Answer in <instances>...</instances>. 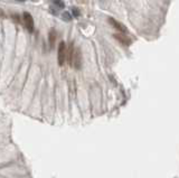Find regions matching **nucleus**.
Returning a JSON list of instances; mask_svg holds the SVG:
<instances>
[{"mask_svg": "<svg viewBox=\"0 0 179 178\" xmlns=\"http://www.w3.org/2000/svg\"><path fill=\"white\" fill-rule=\"evenodd\" d=\"M17 1H22H22H24V0H17Z\"/></svg>", "mask_w": 179, "mask_h": 178, "instance_id": "nucleus-12", "label": "nucleus"}, {"mask_svg": "<svg viewBox=\"0 0 179 178\" xmlns=\"http://www.w3.org/2000/svg\"><path fill=\"white\" fill-rule=\"evenodd\" d=\"M24 22H25V26H26V28L28 29L29 33H33L34 31V28H35V26H34V19H33V16L29 14V13H24Z\"/></svg>", "mask_w": 179, "mask_h": 178, "instance_id": "nucleus-3", "label": "nucleus"}, {"mask_svg": "<svg viewBox=\"0 0 179 178\" xmlns=\"http://www.w3.org/2000/svg\"><path fill=\"white\" fill-rule=\"evenodd\" d=\"M72 15L68 13V11H64L63 14H62V19L64 20V22H71L72 20Z\"/></svg>", "mask_w": 179, "mask_h": 178, "instance_id": "nucleus-7", "label": "nucleus"}, {"mask_svg": "<svg viewBox=\"0 0 179 178\" xmlns=\"http://www.w3.org/2000/svg\"><path fill=\"white\" fill-rule=\"evenodd\" d=\"M72 66H74L75 70H79L82 66V54H81L79 48L74 50V54H73V58H72Z\"/></svg>", "mask_w": 179, "mask_h": 178, "instance_id": "nucleus-2", "label": "nucleus"}, {"mask_svg": "<svg viewBox=\"0 0 179 178\" xmlns=\"http://www.w3.org/2000/svg\"><path fill=\"white\" fill-rule=\"evenodd\" d=\"M49 11L53 15H58V10H57V9H54V7H50Z\"/></svg>", "mask_w": 179, "mask_h": 178, "instance_id": "nucleus-10", "label": "nucleus"}, {"mask_svg": "<svg viewBox=\"0 0 179 178\" xmlns=\"http://www.w3.org/2000/svg\"><path fill=\"white\" fill-rule=\"evenodd\" d=\"M109 22L114 27L115 29H118L119 31H121V33H127L128 31V29H127V27L122 24V22H118V20H115L114 18H112V17H110L109 18Z\"/></svg>", "mask_w": 179, "mask_h": 178, "instance_id": "nucleus-5", "label": "nucleus"}, {"mask_svg": "<svg viewBox=\"0 0 179 178\" xmlns=\"http://www.w3.org/2000/svg\"><path fill=\"white\" fill-rule=\"evenodd\" d=\"M81 16V11L77 7H73L72 8V17H75V18H79Z\"/></svg>", "mask_w": 179, "mask_h": 178, "instance_id": "nucleus-9", "label": "nucleus"}, {"mask_svg": "<svg viewBox=\"0 0 179 178\" xmlns=\"http://www.w3.org/2000/svg\"><path fill=\"white\" fill-rule=\"evenodd\" d=\"M113 37L119 43H121L123 46H130L131 43H132V40L127 35H124V34H114Z\"/></svg>", "mask_w": 179, "mask_h": 178, "instance_id": "nucleus-4", "label": "nucleus"}, {"mask_svg": "<svg viewBox=\"0 0 179 178\" xmlns=\"http://www.w3.org/2000/svg\"><path fill=\"white\" fill-rule=\"evenodd\" d=\"M53 3L57 7V9H62V8H65V3L64 1L62 0H53Z\"/></svg>", "mask_w": 179, "mask_h": 178, "instance_id": "nucleus-8", "label": "nucleus"}, {"mask_svg": "<svg viewBox=\"0 0 179 178\" xmlns=\"http://www.w3.org/2000/svg\"><path fill=\"white\" fill-rule=\"evenodd\" d=\"M66 44L65 42H61L58 45V56H57V61H58V65L59 66H63L65 63V59H66Z\"/></svg>", "mask_w": 179, "mask_h": 178, "instance_id": "nucleus-1", "label": "nucleus"}, {"mask_svg": "<svg viewBox=\"0 0 179 178\" xmlns=\"http://www.w3.org/2000/svg\"><path fill=\"white\" fill-rule=\"evenodd\" d=\"M57 34H56V30L54 28H52L48 33V42H49V46L50 48L53 50L54 46H55V43H56V38H57Z\"/></svg>", "mask_w": 179, "mask_h": 178, "instance_id": "nucleus-6", "label": "nucleus"}, {"mask_svg": "<svg viewBox=\"0 0 179 178\" xmlns=\"http://www.w3.org/2000/svg\"><path fill=\"white\" fill-rule=\"evenodd\" d=\"M33 2H37V1H39V0H31Z\"/></svg>", "mask_w": 179, "mask_h": 178, "instance_id": "nucleus-11", "label": "nucleus"}]
</instances>
